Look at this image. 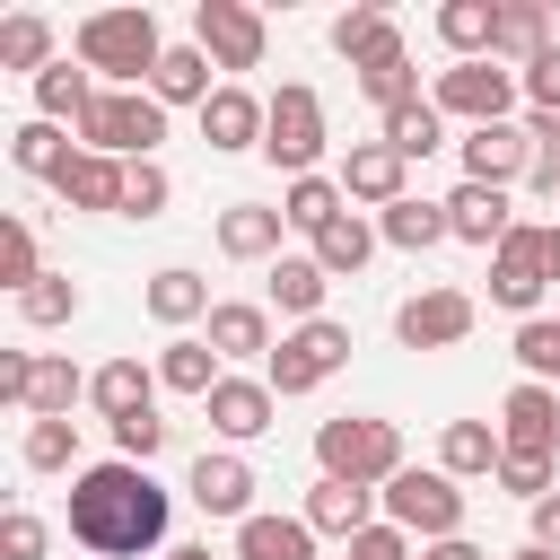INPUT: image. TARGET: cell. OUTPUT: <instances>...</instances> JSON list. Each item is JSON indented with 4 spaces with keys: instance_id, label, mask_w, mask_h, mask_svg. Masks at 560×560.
I'll return each instance as SVG.
<instances>
[{
    "instance_id": "obj_1",
    "label": "cell",
    "mask_w": 560,
    "mask_h": 560,
    "mask_svg": "<svg viewBox=\"0 0 560 560\" xmlns=\"http://www.w3.org/2000/svg\"><path fill=\"white\" fill-rule=\"evenodd\" d=\"M166 525H175V499H166V481L149 464L105 455V464L70 472V542L79 551H96V560H149L166 542Z\"/></svg>"
},
{
    "instance_id": "obj_2",
    "label": "cell",
    "mask_w": 560,
    "mask_h": 560,
    "mask_svg": "<svg viewBox=\"0 0 560 560\" xmlns=\"http://www.w3.org/2000/svg\"><path fill=\"white\" fill-rule=\"evenodd\" d=\"M70 52L105 88H149L158 61H166V26H158V9H88L79 35H70Z\"/></svg>"
},
{
    "instance_id": "obj_3",
    "label": "cell",
    "mask_w": 560,
    "mask_h": 560,
    "mask_svg": "<svg viewBox=\"0 0 560 560\" xmlns=\"http://www.w3.org/2000/svg\"><path fill=\"white\" fill-rule=\"evenodd\" d=\"M315 464H324V481L385 490L411 455H402V429H394V420H376V411H341V420H324V429H315Z\"/></svg>"
},
{
    "instance_id": "obj_4",
    "label": "cell",
    "mask_w": 560,
    "mask_h": 560,
    "mask_svg": "<svg viewBox=\"0 0 560 560\" xmlns=\"http://www.w3.org/2000/svg\"><path fill=\"white\" fill-rule=\"evenodd\" d=\"M158 140H166V105L149 96V88H105L88 114H79V149H96V158H158Z\"/></svg>"
},
{
    "instance_id": "obj_5",
    "label": "cell",
    "mask_w": 560,
    "mask_h": 560,
    "mask_svg": "<svg viewBox=\"0 0 560 560\" xmlns=\"http://www.w3.org/2000/svg\"><path fill=\"white\" fill-rule=\"evenodd\" d=\"M350 368V324H332V315H315V324H289L280 332V350L262 359V385L280 394V402H298V394H315V385H332Z\"/></svg>"
},
{
    "instance_id": "obj_6",
    "label": "cell",
    "mask_w": 560,
    "mask_h": 560,
    "mask_svg": "<svg viewBox=\"0 0 560 560\" xmlns=\"http://www.w3.org/2000/svg\"><path fill=\"white\" fill-rule=\"evenodd\" d=\"M376 499H385V525H402L411 542H446V534H464V481L438 472V464H402Z\"/></svg>"
},
{
    "instance_id": "obj_7",
    "label": "cell",
    "mask_w": 560,
    "mask_h": 560,
    "mask_svg": "<svg viewBox=\"0 0 560 560\" xmlns=\"http://www.w3.org/2000/svg\"><path fill=\"white\" fill-rule=\"evenodd\" d=\"M429 105H438L446 122L481 131V122H516L525 88H516V70H508V61H446V70H438V88H429Z\"/></svg>"
},
{
    "instance_id": "obj_8",
    "label": "cell",
    "mask_w": 560,
    "mask_h": 560,
    "mask_svg": "<svg viewBox=\"0 0 560 560\" xmlns=\"http://www.w3.org/2000/svg\"><path fill=\"white\" fill-rule=\"evenodd\" d=\"M324 96L306 88V79H280V96H271V122H262V158L298 184V175H324Z\"/></svg>"
},
{
    "instance_id": "obj_9",
    "label": "cell",
    "mask_w": 560,
    "mask_h": 560,
    "mask_svg": "<svg viewBox=\"0 0 560 560\" xmlns=\"http://www.w3.org/2000/svg\"><path fill=\"white\" fill-rule=\"evenodd\" d=\"M192 44H201L219 70H262L271 26H262V9H245V0H192Z\"/></svg>"
},
{
    "instance_id": "obj_10",
    "label": "cell",
    "mask_w": 560,
    "mask_h": 560,
    "mask_svg": "<svg viewBox=\"0 0 560 560\" xmlns=\"http://www.w3.org/2000/svg\"><path fill=\"white\" fill-rule=\"evenodd\" d=\"M542 289H551V271H542V219H516L508 245L490 254V306H508L525 324V315H542Z\"/></svg>"
},
{
    "instance_id": "obj_11",
    "label": "cell",
    "mask_w": 560,
    "mask_h": 560,
    "mask_svg": "<svg viewBox=\"0 0 560 560\" xmlns=\"http://www.w3.org/2000/svg\"><path fill=\"white\" fill-rule=\"evenodd\" d=\"M254 490H262V481H254V464H245L236 446H201V455H192V472H184V499H192L201 516H219V525L262 516V508H254Z\"/></svg>"
},
{
    "instance_id": "obj_12",
    "label": "cell",
    "mask_w": 560,
    "mask_h": 560,
    "mask_svg": "<svg viewBox=\"0 0 560 560\" xmlns=\"http://www.w3.org/2000/svg\"><path fill=\"white\" fill-rule=\"evenodd\" d=\"M472 324H481V306H472L464 289H411V298L394 306V341H402V350H455Z\"/></svg>"
},
{
    "instance_id": "obj_13",
    "label": "cell",
    "mask_w": 560,
    "mask_h": 560,
    "mask_svg": "<svg viewBox=\"0 0 560 560\" xmlns=\"http://www.w3.org/2000/svg\"><path fill=\"white\" fill-rule=\"evenodd\" d=\"M455 158H464V184H499V192H516V184L534 175V140H525V122H481V131L455 140Z\"/></svg>"
},
{
    "instance_id": "obj_14",
    "label": "cell",
    "mask_w": 560,
    "mask_h": 560,
    "mask_svg": "<svg viewBox=\"0 0 560 560\" xmlns=\"http://www.w3.org/2000/svg\"><path fill=\"white\" fill-rule=\"evenodd\" d=\"M332 175H341V192H350V210H394V201L411 192V184H402V175H411V158H394L385 140H350Z\"/></svg>"
},
{
    "instance_id": "obj_15",
    "label": "cell",
    "mask_w": 560,
    "mask_h": 560,
    "mask_svg": "<svg viewBox=\"0 0 560 560\" xmlns=\"http://www.w3.org/2000/svg\"><path fill=\"white\" fill-rule=\"evenodd\" d=\"M499 446L508 455H551L560 446V385H508V402H499Z\"/></svg>"
},
{
    "instance_id": "obj_16",
    "label": "cell",
    "mask_w": 560,
    "mask_h": 560,
    "mask_svg": "<svg viewBox=\"0 0 560 560\" xmlns=\"http://www.w3.org/2000/svg\"><path fill=\"white\" fill-rule=\"evenodd\" d=\"M262 122H271V96H254V88H236V79H219V96L201 105V140H210L219 158L262 149Z\"/></svg>"
},
{
    "instance_id": "obj_17",
    "label": "cell",
    "mask_w": 560,
    "mask_h": 560,
    "mask_svg": "<svg viewBox=\"0 0 560 560\" xmlns=\"http://www.w3.org/2000/svg\"><path fill=\"white\" fill-rule=\"evenodd\" d=\"M315 534H332V542H359L368 525H385V499L376 490H359V481H324L315 472V490H306V508H298Z\"/></svg>"
},
{
    "instance_id": "obj_18",
    "label": "cell",
    "mask_w": 560,
    "mask_h": 560,
    "mask_svg": "<svg viewBox=\"0 0 560 560\" xmlns=\"http://www.w3.org/2000/svg\"><path fill=\"white\" fill-rule=\"evenodd\" d=\"M446 228H455V245L499 254V245H508V228H516V201H508L499 184H455V192H446Z\"/></svg>"
},
{
    "instance_id": "obj_19",
    "label": "cell",
    "mask_w": 560,
    "mask_h": 560,
    "mask_svg": "<svg viewBox=\"0 0 560 560\" xmlns=\"http://www.w3.org/2000/svg\"><path fill=\"white\" fill-rule=\"evenodd\" d=\"M201 411H210V429H219L228 446H254V438L271 429V411H280V394H271L262 376H219V394H210Z\"/></svg>"
},
{
    "instance_id": "obj_20",
    "label": "cell",
    "mask_w": 560,
    "mask_h": 560,
    "mask_svg": "<svg viewBox=\"0 0 560 560\" xmlns=\"http://www.w3.org/2000/svg\"><path fill=\"white\" fill-rule=\"evenodd\" d=\"M140 306H149V324H166V332H184V324H210V280L192 271V262H166V271H149V289H140Z\"/></svg>"
},
{
    "instance_id": "obj_21",
    "label": "cell",
    "mask_w": 560,
    "mask_h": 560,
    "mask_svg": "<svg viewBox=\"0 0 560 560\" xmlns=\"http://www.w3.org/2000/svg\"><path fill=\"white\" fill-rule=\"evenodd\" d=\"M280 228H289V219H280L271 201H228L210 236H219L228 262H280Z\"/></svg>"
},
{
    "instance_id": "obj_22",
    "label": "cell",
    "mask_w": 560,
    "mask_h": 560,
    "mask_svg": "<svg viewBox=\"0 0 560 560\" xmlns=\"http://www.w3.org/2000/svg\"><path fill=\"white\" fill-rule=\"evenodd\" d=\"M201 341H210L219 359H271V350H280V341H271V306H254V298H219L210 324H201Z\"/></svg>"
},
{
    "instance_id": "obj_23",
    "label": "cell",
    "mask_w": 560,
    "mask_h": 560,
    "mask_svg": "<svg viewBox=\"0 0 560 560\" xmlns=\"http://www.w3.org/2000/svg\"><path fill=\"white\" fill-rule=\"evenodd\" d=\"M324 35H332V52H341L350 70H368V61H385V52H402V26H394V18L376 9V0H350V9H341V18L324 26Z\"/></svg>"
},
{
    "instance_id": "obj_24",
    "label": "cell",
    "mask_w": 560,
    "mask_h": 560,
    "mask_svg": "<svg viewBox=\"0 0 560 560\" xmlns=\"http://www.w3.org/2000/svg\"><path fill=\"white\" fill-rule=\"evenodd\" d=\"M262 289H271V298H262L271 315H289V324H315V315H324V289H332V271H324L315 254H280Z\"/></svg>"
},
{
    "instance_id": "obj_25",
    "label": "cell",
    "mask_w": 560,
    "mask_h": 560,
    "mask_svg": "<svg viewBox=\"0 0 560 560\" xmlns=\"http://www.w3.org/2000/svg\"><path fill=\"white\" fill-rule=\"evenodd\" d=\"M88 402L105 420H131V411H158V359H105L88 376Z\"/></svg>"
},
{
    "instance_id": "obj_26",
    "label": "cell",
    "mask_w": 560,
    "mask_h": 560,
    "mask_svg": "<svg viewBox=\"0 0 560 560\" xmlns=\"http://www.w3.org/2000/svg\"><path fill=\"white\" fill-rule=\"evenodd\" d=\"M499 420H446L438 429V472H455V481H499Z\"/></svg>"
},
{
    "instance_id": "obj_27",
    "label": "cell",
    "mask_w": 560,
    "mask_h": 560,
    "mask_svg": "<svg viewBox=\"0 0 560 560\" xmlns=\"http://www.w3.org/2000/svg\"><path fill=\"white\" fill-rule=\"evenodd\" d=\"M79 158V131L70 122H44V114H26L18 131H9V166L18 175H44V184H61V166Z\"/></svg>"
},
{
    "instance_id": "obj_28",
    "label": "cell",
    "mask_w": 560,
    "mask_h": 560,
    "mask_svg": "<svg viewBox=\"0 0 560 560\" xmlns=\"http://www.w3.org/2000/svg\"><path fill=\"white\" fill-rule=\"evenodd\" d=\"M219 376H228V359H219L201 332H175V341L158 350V385H166V394H192V402H210V394H219Z\"/></svg>"
},
{
    "instance_id": "obj_29",
    "label": "cell",
    "mask_w": 560,
    "mask_h": 560,
    "mask_svg": "<svg viewBox=\"0 0 560 560\" xmlns=\"http://www.w3.org/2000/svg\"><path fill=\"white\" fill-rule=\"evenodd\" d=\"M210 70H219V61H210L201 44H166V61H158L149 96H158V105H192V114H201V105L219 96V79H210Z\"/></svg>"
},
{
    "instance_id": "obj_30",
    "label": "cell",
    "mask_w": 560,
    "mask_h": 560,
    "mask_svg": "<svg viewBox=\"0 0 560 560\" xmlns=\"http://www.w3.org/2000/svg\"><path fill=\"white\" fill-rule=\"evenodd\" d=\"M122 175H131L122 158H96V149H79V158L61 166V184H52V192H61L70 210H114V219H122Z\"/></svg>"
},
{
    "instance_id": "obj_31",
    "label": "cell",
    "mask_w": 560,
    "mask_h": 560,
    "mask_svg": "<svg viewBox=\"0 0 560 560\" xmlns=\"http://www.w3.org/2000/svg\"><path fill=\"white\" fill-rule=\"evenodd\" d=\"M429 26H438V44H446L455 61H490V44H499V0H446Z\"/></svg>"
},
{
    "instance_id": "obj_32",
    "label": "cell",
    "mask_w": 560,
    "mask_h": 560,
    "mask_svg": "<svg viewBox=\"0 0 560 560\" xmlns=\"http://www.w3.org/2000/svg\"><path fill=\"white\" fill-rule=\"evenodd\" d=\"M376 236H385L394 254H429V245H446L455 228H446V201H420V192H402L394 210H376Z\"/></svg>"
},
{
    "instance_id": "obj_33",
    "label": "cell",
    "mask_w": 560,
    "mask_h": 560,
    "mask_svg": "<svg viewBox=\"0 0 560 560\" xmlns=\"http://www.w3.org/2000/svg\"><path fill=\"white\" fill-rule=\"evenodd\" d=\"M376 245H385V236H376V219H368V210H341V219H332V228H324V236H315L306 254H315V262H324L332 280H359Z\"/></svg>"
},
{
    "instance_id": "obj_34",
    "label": "cell",
    "mask_w": 560,
    "mask_h": 560,
    "mask_svg": "<svg viewBox=\"0 0 560 560\" xmlns=\"http://www.w3.org/2000/svg\"><path fill=\"white\" fill-rule=\"evenodd\" d=\"M315 525L306 516H245L236 525V560H315Z\"/></svg>"
},
{
    "instance_id": "obj_35",
    "label": "cell",
    "mask_w": 560,
    "mask_h": 560,
    "mask_svg": "<svg viewBox=\"0 0 560 560\" xmlns=\"http://www.w3.org/2000/svg\"><path fill=\"white\" fill-rule=\"evenodd\" d=\"M341 210H350L341 175H298V184H280V219H289V228H306V245H315Z\"/></svg>"
},
{
    "instance_id": "obj_36",
    "label": "cell",
    "mask_w": 560,
    "mask_h": 560,
    "mask_svg": "<svg viewBox=\"0 0 560 560\" xmlns=\"http://www.w3.org/2000/svg\"><path fill=\"white\" fill-rule=\"evenodd\" d=\"M542 52H551V18H542L534 0H508V9H499V44H490V61L525 70V61H542Z\"/></svg>"
},
{
    "instance_id": "obj_37",
    "label": "cell",
    "mask_w": 560,
    "mask_h": 560,
    "mask_svg": "<svg viewBox=\"0 0 560 560\" xmlns=\"http://www.w3.org/2000/svg\"><path fill=\"white\" fill-rule=\"evenodd\" d=\"M61 52H52V18H35V9H18V18H0V70H26V79H44Z\"/></svg>"
},
{
    "instance_id": "obj_38",
    "label": "cell",
    "mask_w": 560,
    "mask_h": 560,
    "mask_svg": "<svg viewBox=\"0 0 560 560\" xmlns=\"http://www.w3.org/2000/svg\"><path fill=\"white\" fill-rule=\"evenodd\" d=\"M359 96L376 105V122H385V114H402V105H420V70H411V44H402V52H385V61H368V70H359Z\"/></svg>"
},
{
    "instance_id": "obj_39",
    "label": "cell",
    "mask_w": 560,
    "mask_h": 560,
    "mask_svg": "<svg viewBox=\"0 0 560 560\" xmlns=\"http://www.w3.org/2000/svg\"><path fill=\"white\" fill-rule=\"evenodd\" d=\"M376 140H385L394 158H438V149H446V114H438V105L420 96V105L385 114V122H376Z\"/></svg>"
},
{
    "instance_id": "obj_40",
    "label": "cell",
    "mask_w": 560,
    "mask_h": 560,
    "mask_svg": "<svg viewBox=\"0 0 560 560\" xmlns=\"http://www.w3.org/2000/svg\"><path fill=\"white\" fill-rule=\"evenodd\" d=\"M70 402H88V376L70 359H44L35 350V385H26V420H70Z\"/></svg>"
},
{
    "instance_id": "obj_41",
    "label": "cell",
    "mask_w": 560,
    "mask_h": 560,
    "mask_svg": "<svg viewBox=\"0 0 560 560\" xmlns=\"http://www.w3.org/2000/svg\"><path fill=\"white\" fill-rule=\"evenodd\" d=\"M18 464H26V472H88V464H79V420H26Z\"/></svg>"
},
{
    "instance_id": "obj_42",
    "label": "cell",
    "mask_w": 560,
    "mask_h": 560,
    "mask_svg": "<svg viewBox=\"0 0 560 560\" xmlns=\"http://www.w3.org/2000/svg\"><path fill=\"white\" fill-rule=\"evenodd\" d=\"M79 306H88V289H79L70 271H44V280L18 298V315H26L35 332H61V324H79Z\"/></svg>"
},
{
    "instance_id": "obj_43",
    "label": "cell",
    "mask_w": 560,
    "mask_h": 560,
    "mask_svg": "<svg viewBox=\"0 0 560 560\" xmlns=\"http://www.w3.org/2000/svg\"><path fill=\"white\" fill-rule=\"evenodd\" d=\"M44 280V254H35V228L26 219H0V289L9 298H26Z\"/></svg>"
},
{
    "instance_id": "obj_44",
    "label": "cell",
    "mask_w": 560,
    "mask_h": 560,
    "mask_svg": "<svg viewBox=\"0 0 560 560\" xmlns=\"http://www.w3.org/2000/svg\"><path fill=\"white\" fill-rule=\"evenodd\" d=\"M516 368L534 385H560V315H525L516 324Z\"/></svg>"
},
{
    "instance_id": "obj_45",
    "label": "cell",
    "mask_w": 560,
    "mask_h": 560,
    "mask_svg": "<svg viewBox=\"0 0 560 560\" xmlns=\"http://www.w3.org/2000/svg\"><path fill=\"white\" fill-rule=\"evenodd\" d=\"M166 201H175V175H166L158 158H131V175H122V219H166Z\"/></svg>"
},
{
    "instance_id": "obj_46",
    "label": "cell",
    "mask_w": 560,
    "mask_h": 560,
    "mask_svg": "<svg viewBox=\"0 0 560 560\" xmlns=\"http://www.w3.org/2000/svg\"><path fill=\"white\" fill-rule=\"evenodd\" d=\"M105 429H114V455H122V464H158L166 438H175L158 411H131V420H105Z\"/></svg>"
},
{
    "instance_id": "obj_47",
    "label": "cell",
    "mask_w": 560,
    "mask_h": 560,
    "mask_svg": "<svg viewBox=\"0 0 560 560\" xmlns=\"http://www.w3.org/2000/svg\"><path fill=\"white\" fill-rule=\"evenodd\" d=\"M525 140H534V192L542 201H560V114H525Z\"/></svg>"
},
{
    "instance_id": "obj_48",
    "label": "cell",
    "mask_w": 560,
    "mask_h": 560,
    "mask_svg": "<svg viewBox=\"0 0 560 560\" xmlns=\"http://www.w3.org/2000/svg\"><path fill=\"white\" fill-rule=\"evenodd\" d=\"M499 490L534 508V499H551V490H560V472H551V455H499Z\"/></svg>"
},
{
    "instance_id": "obj_49",
    "label": "cell",
    "mask_w": 560,
    "mask_h": 560,
    "mask_svg": "<svg viewBox=\"0 0 560 560\" xmlns=\"http://www.w3.org/2000/svg\"><path fill=\"white\" fill-rule=\"evenodd\" d=\"M44 551H52V525L35 508H9L0 516V560H44Z\"/></svg>"
},
{
    "instance_id": "obj_50",
    "label": "cell",
    "mask_w": 560,
    "mask_h": 560,
    "mask_svg": "<svg viewBox=\"0 0 560 560\" xmlns=\"http://www.w3.org/2000/svg\"><path fill=\"white\" fill-rule=\"evenodd\" d=\"M516 88H525V114H560V44H551L542 61H525Z\"/></svg>"
},
{
    "instance_id": "obj_51",
    "label": "cell",
    "mask_w": 560,
    "mask_h": 560,
    "mask_svg": "<svg viewBox=\"0 0 560 560\" xmlns=\"http://www.w3.org/2000/svg\"><path fill=\"white\" fill-rule=\"evenodd\" d=\"M350 560H420V551H411V534H402V525H368V534L350 542Z\"/></svg>"
},
{
    "instance_id": "obj_52",
    "label": "cell",
    "mask_w": 560,
    "mask_h": 560,
    "mask_svg": "<svg viewBox=\"0 0 560 560\" xmlns=\"http://www.w3.org/2000/svg\"><path fill=\"white\" fill-rule=\"evenodd\" d=\"M26 385H35V350H0V402L26 411Z\"/></svg>"
},
{
    "instance_id": "obj_53",
    "label": "cell",
    "mask_w": 560,
    "mask_h": 560,
    "mask_svg": "<svg viewBox=\"0 0 560 560\" xmlns=\"http://www.w3.org/2000/svg\"><path fill=\"white\" fill-rule=\"evenodd\" d=\"M525 516H534V542H542V551H560V490H551V499H534Z\"/></svg>"
},
{
    "instance_id": "obj_54",
    "label": "cell",
    "mask_w": 560,
    "mask_h": 560,
    "mask_svg": "<svg viewBox=\"0 0 560 560\" xmlns=\"http://www.w3.org/2000/svg\"><path fill=\"white\" fill-rule=\"evenodd\" d=\"M420 560H490L472 534H446V542H420Z\"/></svg>"
},
{
    "instance_id": "obj_55",
    "label": "cell",
    "mask_w": 560,
    "mask_h": 560,
    "mask_svg": "<svg viewBox=\"0 0 560 560\" xmlns=\"http://www.w3.org/2000/svg\"><path fill=\"white\" fill-rule=\"evenodd\" d=\"M542 271L560 280V219H542Z\"/></svg>"
},
{
    "instance_id": "obj_56",
    "label": "cell",
    "mask_w": 560,
    "mask_h": 560,
    "mask_svg": "<svg viewBox=\"0 0 560 560\" xmlns=\"http://www.w3.org/2000/svg\"><path fill=\"white\" fill-rule=\"evenodd\" d=\"M158 560H210V542H184V551H158Z\"/></svg>"
},
{
    "instance_id": "obj_57",
    "label": "cell",
    "mask_w": 560,
    "mask_h": 560,
    "mask_svg": "<svg viewBox=\"0 0 560 560\" xmlns=\"http://www.w3.org/2000/svg\"><path fill=\"white\" fill-rule=\"evenodd\" d=\"M508 560H560V551H542V542H525V551H508Z\"/></svg>"
}]
</instances>
